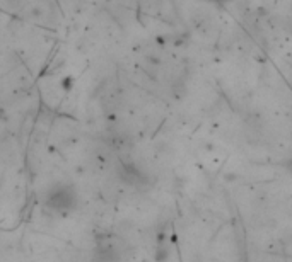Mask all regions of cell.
<instances>
[{
	"label": "cell",
	"instance_id": "6da1fadb",
	"mask_svg": "<svg viewBox=\"0 0 292 262\" xmlns=\"http://www.w3.org/2000/svg\"><path fill=\"white\" fill-rule=\"evenodd\" d=\"M77 203H79V196H77L75 187L67 182L53 184L45 199L46 208L58 215L72 213L77 208Z\"/></svg>",
	"mask_w": 292,
	"mask_h": 262
}]
</instances>
